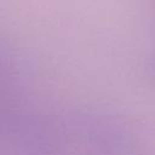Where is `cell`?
I'll return each instance as SVG.
<instances>
[{
    "label": "cell",
    "mask_w": 155,
    "mask_h": 155,
    "mask_svg": "<svg viewBox=\"0 0 155 155\" xmlns=\"http://www.w3.org/2000/svg\"><path fill=\"white\" fill-rule=\"evenodd\" d=\"M150 71H151V76H153V79H154V81H155V63L150 67Z\"/></svg>",
    "instance_id": "obj_1"
}]
</instances>
